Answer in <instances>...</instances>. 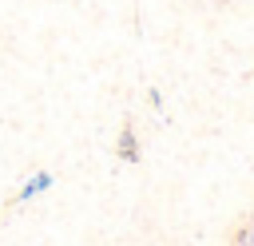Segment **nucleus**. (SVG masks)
Here are the masks:
<instances>
[{
	"label": "nucleus",
	"mask_w": 254,
	"mask_h": 246,
	"mask_svg": "<svg viewBox=\"0 0 254 246\" xmlns=\"http://www.w3.org/2000/svg\"><path fill=\"white\" fill-rule=\"evenodd\" d=\"M119 159H127V163L139 159V147H135V131H131V127L119 131Z\"/></svg>",
	"instance_id": "nucleus-1"
}]
</instances>
